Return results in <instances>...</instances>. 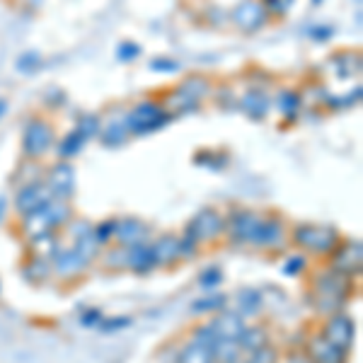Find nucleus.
I'll return each instance as SVG.
<instances>
[{"label":"nucleus","instance_id":"obj_45","mask_svg":"<svg viewBox=\"0 0 363 363\" xmlns=\"http://www.w3.org/2000/svg\"><path fill=\"white\" fill-rule=\"evenodd\" d=\"M138 54H140V46L133 42H124V44H119V49H116V56H119L121 61H133Z\"/></svg>","mask_w":363,"mask_h":363},{"label":"nucleus","instance_id":"obj_15","mask_svg":"<svg viewBox=\"0 0 363 363\" xmlns=\"http://www.w3.org/2000/svg\"><path fill=\"white\" fill-rule=\"evenodd\" d=\"M51 191L46 189L44 179L42 182H32V184H25V186H17L15 191V208L20 216H29L34 211L44 208L46 203L51 201Z\"/></svg>","mask_w":363,"mask_h":363},{"label":"nucleus","instance_id":"obj_26","mask_svg":"<svg viewBox=\"0 0 363 363\" xmlns=\"http://www.w3.org/2000/svg\"><path fill=\"white\" fill-rule=\"evenodd\" d=\"M238 344L242 347V351H257L262 347H267L269 344V330L264 325H252V327H245V332L240 335Z\"/></svg>","mask_w":363,"mask_h":363},{"label":"nucleus","instance_id":"obj_37","mask_svg":"<svg viewBox=\"0 0 363 363\" xmlns=\"http://www.w3.org/2000/svg\"><path fill=\"white\" fill-rule=\"evenodd\" d=\"M191 342L201 344V347H206V349H213L216 342H218V337H216V332L211 330V325L206 322V325H199L191 330Z\"/></svg>","mask_w":363,"mask_h":363},{"label":"nucleus","instance_id":"obj_39","mask_svg":"<svg viewBox=\"0 0 363 363\" xmlns=\"http://www.w3.org/2000/svg\"><path fill=\"white\" fill-rule=\"evenodd\" d=\"M361 99V87H356L354 92H349V95L344 97H327L325 102L330 104V109H347V107H354V104H359Z\"/></svg>","mask_w":363,"mask_h":363},{"label":"nucleus","instance_id":"obj_18","mask_svg":"<svg viewBox=\"0 0 363 363\" xmlns=\"http://www.w3.org/2000/svg\"><path fill=\"white\" fill-rule=\"evenodd\" d=\"M238 107H240V112L247 114L252 121H264L269 109H272V99H269V95L262 87H250V90L240 97Z\"/></svg>","mask_w":363,"mask_h":363},{"label":"nucleus","instance_id":"obj_35","mask_svg":"<svg viewBox=\"0 0 363 363\" xmlns=\"http://www.w3.org/2000/svg\"><path fill=\"white\" fill-rule=\"evenodd\" d=\"M242 363H279V349L267 344V347L257 351H250V356H245Z\"/></svg>","mask_w":363,"mask_h":363},{"label":"nucleus","instance_id":"obj_19","mask_svg":"<svg viewBox=\"0 0 363 363\" xmlns=\"http://www.w3.org/2000/svg\"><path fill=\"white\" fill-rule=\"evenodd\" d=\"M211 330L216 332L218 339H228V342H238L240 335L245 332V318L238 313H216V318L208 322Z\"/></svg>","mask_w":363,"mask_h":363},{"label":"nucleus","instance_id":"obj_12","mask_svg":"<svg viewBox=\"0 0 363 363\" xmlns=\"http://www.w3.org/2000/svg\"><path fill=\"white\" fill-rule=\"evenodd\" d=\"M44 184L54 199L70 201V196L75 194V167L68 160L56 162L44 172Z\"/></svg>","mask_w":363,"mask_h":363},{"label":"nucleus","instance_id":"obj_7","mask_svg":"<svg viewBox=\"0 0 363 363\" xmlns=\"http://www.w3.org/2000/svg\"><path fill=\"white\" fill-rule=\"evenodd\" d=\"M262 216L264 213L255 208H233L230 216H225V238L230 240V245H238V247L250 245L252 247V240H255Z\"/></svg>","mask_w":363,"mask_h":363},{"label":"nucleus","instance_id":"obj_29","mask_svg":"<svg viewBox=\"0 0 363 363\" xmlns=\"http://www.w3.org/2000/svg\"><path fill=\"white\" fill-rule=\"evenodd\" d=\"M44 172H46V169L39 165V160H29V157H27V162H20V167L13 172V182L17 186L32 184V182H42Z\"/></svg>","mask_w":363,"mask_h":363},{"label":"nucleus","instance_id":"obj_50","mask_svg":"<svg viewBox=\"0 0 363 363\" xmlns=\"http://www.w3.org/2000/svg\"><path fill=\"white\" fill-rule=\"evenodd\" d=\"M5 112H8V102H5V99H0V119L5 116Z\"/></svg>","mask_w":363,"mask_h":363},{"label":"nucleus","instance_id":"obj_28","mask_svg":"<svg viewBox=\"0 0 363 363\" xmlns=\"http://www.w3.org/2000/svg\"><path fill=\"white\" fill-rule=\"evenodd\" d=\"M174 363H213V354H211V349L201 347V344L189 339V342L177 351Z\"/></svg>","mask_w":363,"mask_h":363},{"label":"nucleus","instance_id":"obj_49","mask_svg":"<svg viewBox=\"0 0 363 363\" xmlns=\"http://www.w3.org/2000/svg\"><path fill=\"white\" fill-rule=\"evenodd\" d=\"M99 325H102V330H116V327H126L128 325V318H124V320H104L102 318V322H99Z\"/></svg>","mask_w":363,"mask_h":363},{"label":"nucleus","instance_id":"obj_22","mask_svg":"<svg viewBox=\"0 0 363 363\" xmlns=\"http://www.w3.org/2000/svg\"><path fill=\"white\" fill-rule=\"evenodd\" d=\"M277 107L286 124H294L303 112V95L298 90H294V87H284L277 97Z\"/></svg>","mask_w":363,"mask_h":363},{"label":"nucleus","instance_id":"obj_3","mask_svg":"<svg viewBox=\"0 0 363 363\" xmlns=\"http://www.w3.org/2000/svg\"><path fill=\"white\" fill-rule=\"evenodd\" d=\"M172 119L174 116L165 112L157 99H143L126 112V128L131 136H145V133H153L157 128L167 126Z\"/></svg>","mask_w":363,"mask_h":363},{"label":"nucleus","instance_id":"obj_17","mask_svg":"<svg viewBox=\"0 0 363 363\" xmlns=\"http://www.w3.org/2000/svg\"><path fill=\"white\" fill-rule=\"evenodd\" d=\"M150 252H153L155 267H174L182 259V247H179V235L165 233L157 240L150 242Z\"/></svg>","mask_w":363,"mask_h":363},{"label":"nucleus","instance_id":"obj_20","mask_svg":"<svg viewBox=\"0 0 363 363\" xmlns=\"http://www.w3.org/2000/svg\"><path fill=\"white\" fill-rule=\"evenodd\" d=\"M330 70L337 78H354L361 73V54L359 51H337L330 58Z\"/></svg>","mask_w":363,"mask_h":363},{"label":"nucleus","instance_id":"obj_51","mask_svg":"<svg viewBox=\"0 0 363 363\" xmlns=\"http://www.w3.org/2000/svg\"><path fill=\"white\" fill-rule=\"evenodd\" d=\"M0 213H3V201H0Z\"/></svg>","mask_w":363,"mask_h":363},{"label":"nucleus","instance_id":"obj_42","mask_svg":"<svg viewBox=\"0 0 363 363\" xmlns=\"http://www.w3.org/2000/svg\"><path fill=\"white\" fill-rule=\"evenodd\" d=\"M220 281H223V274H220V269L218 267H211L206 269V272L199 277V286L201 289H213V286H218Z\"/></svg>","mask_w":363,"mask_h":363},{"label":"nucleus","instance_id":"obj_53","mask_svg":"<svg viewBox=\"0 0 363 363\" xmlns=\"http://www.w3.org/2000/svg\"><path fill=\"white\" fill-rule=\"evenodd\" d=\"M306 363H313V361H306Z\"/></svg>","mask_w":363,"mask_h":363},{"label":"nucleus","instance_id":"obj_13","mask_svg":"<svg viewBox=\"0 0 363 363\" xmlns=\"http://www.w3.org/2000/svg\"><path fill=\"white\" fill-rule=\"evenodd\" d=\"M99 140H102L107 148H119L128 140V128H126V114L121 112L119 107L107 109L102 116H99Z\"/></svg>","mask_w":363,"mask_h":363},{"label":"nucleus","instance_id":"obj_44","mask_svg":"<svg viewBox=\"0 0 363 363\" xmlns=\"http://www.w3.org/2000/svg\"><path fill=\"white\" fill-rule=\"evenodd\" d=\"M150 68L160 70V73H177L179 63L172 61V58H153V61H150Z\"/></svg>","mask_w":363,"mask_h":363},{"label":"nucleus","instance_id":"obj_33","mask_svg":"<svg viewBox=\"0 0 363 363\" xmlns=\"http://www.w3.org/2000/svg\"><path fill=\"white\" fill-rule=\"evenodd\" d=\"M203 22H208L211 27L230 25V10H223L220 5H206L203 8Z\"/></svg>","mask_w":363,"mask_h":363},{"label":"nucleus","instance_id":"obj_14","mask_svg":"<svg viewBox=\"0 0 363 363\" xmlns=\"http://www.w3.org/2000/svg\"><path fill=\"white\" fill-rule=\"evenodd\" d=\"M153 228L140 218H114V245L119 247H136V245L150 242Z\"/></svg>","mask_w":363,"mask_h":363},{"label":"nucleus","instance_id":"obj_4","mask_svg":"<svg viewBox=\"0 0 363 363\" xmlns=\"http://www.w3.org/2000/svg\"><path fill=\"white\" fill-rule=\"evenodd\" d=\"M56 145V128L44 116H32L22 131V153L29 160H42Z\"/></svg>","mask_w":363,"mask_h":363},{"label":"nucleus","instance_id":"obj_27","mask_svg":"<svg viewBox=\"0 0 363 363\" xmlns=\"http://www.w3.org/2000/svg\"><path fill=\"white\" fill-rule=\"evenodd\" d=\"M211 354H213V363H242L245 359L242 347L238 342H228V339H218Z\"/></svg>","mask_w":363,"mask_h":363},{"label":"nucleus","instance_id":"obj_46","mask_svg":"<svg viewBox=\"0 0 363 363\" xmlns=\"http://www.w3.org/2000/svg\"><path fill=\"white\" fill-rule=\"evenodd\" d=\"M102 318H104V315L99 313V310L90 308V310H85V313L80 315V322H83L85 327H92V325H99V322H102Z\"/></svg>","mask_w":363,"mask_h":363},{"label":"nucleus","instance_id":"obj_24","mask_svg":"<svg viewBox=\"0 0 363 363\" xmlns=\"http://www.w3.org/2000/svg\"><path fill=\"white\" fill-rule=\"evenodd\" d=\"M58 245H61V240H58V235H56L54 230H51V233H42V235L29 240V252H32V257L51 259V257L56 255Z\"/></svg>","mask_w":363,"mask_h":363},{"label":"nucleus","instance_id":"obj_2","mask_svg":"<svg viewBox=\"0 0 363 363\" xmlns=\"http://www.w3.org/2000/svg\"><path fill=\"white\" fill-rule=\"evenodd\" d=\"M291 240H294L301 250H306L308 255L327 257L339 242H342V235H339V230L332 225L301 223V225L291 228Z\"/></svg>","mask_w":363,"mask_h":363},{"label":"nucleus","instance_id":"obj_30","mask_svg":"<svg viewBox=\"0 0 363 363\" xmlns=\"http://www.w3.org/2000/svg\"><path fill=\"white\" fill-rule=\"evenodd\" d=\"M22 274H25L27 281L32 284H42L51 277V259H42V257H29L27 264L22 267Z\"/></svg>","mask_w":363,"mask_h":363},{"label":"nucleus","instance_id":"obj_9","mask_svg":"<svg viewBox=\"0 0 363 363\" xmlns=\"http://www.w3.org/2000/svg\"><path fill=\"white\" fill-rule=\"evenodd\" d=\"M92 262L80 252L75 245H58L56 255L51 257V277H58V279H80L83 274L87 272Z\"/></svg>","mask_w":363,"mask_h":363},{"label":"nucleus","instance_id":"obj_5","mask_svg":"<svg viewBox=\"0 0 363 363\" xmlns=\"http://www.w3.org/2000/svg\"><path fill=\"white\" fill-rule=\"evenodd\" d=\"M182 235L189 238L191 242H196L199 247H201L203 242H216L218 238L225 235V216L213 206L201 208L194 218L186 223Z\"/></svg>","mask_w":363,"mask_h":363},{"label":"nucleus","instance_id":"obj_36","mask_svg":"<svg viewBox=\"0 0 363 363\" xmlns=\"http://www.w3.org/2000/svg\"><path fill=\"white\" fill-rule=\"evenodd\" d=\"M78 128L83 136L90 140V138H95L97 133H99V114H92V112H87V114H80V119H78Z\"/></svg>","mask_w":363,"mask_h":363},{"label":"nucleus","instance_id":"obj_23","mask_svg":"<svg viewBox=\"0 0 363 363\" xmlns=\"http://www.w3.org/2000/svg\"><path fill=\"white\" fill-rule=\"evenodd\" d=\"M177 90L184 92L189 99H194V102L201 104L211 92V80L206 78V75H189V78H184L177 85Z\"/></svg>","mask_w":363,"mask_h":363},{"label":"nucleus","instance_id":"obj_6","mask_svg":"<svg viewBox=\"0 0 363 363\" xmlns=\"http://www.w3.org/2000/svg\"><path fill=\"white\" fill-rule=\"evenodd\" d=\"M289 240H291V233H289V225L284 223V218L277 213H269V216H262L259 228H257V233H255V240H252V247L269 252V255H279V252L286 250Z\"/></svg>","mask_w":363,"mask_h":363},{"label":"nucleus","instance_id":"obj_48","mask_svg":"<svg viewBox=\"0 0 363 363\" xmlns=\"http://www.w3.org/2000/svg\"><path fill=\"white\" fill-rule=\"evenodd\" d=\"M17 63H20V70H34L39 66V56L37 54H27V56H22Z\"/></svg>","mask_w":363,"mask_h":363},{"label":"nucleus","instance_id":"obj_34","mask_svg":"<svg viewBox=\"0 0 363 363\" xmlns=\"http://www.w3.org/2000/svg\"><path fill=\"white\" fill-rule=\"evenodd\" d=\"M225 296H206V298H201V301H196L194 306H191V310L199 315H203V313H218V310H223L225 308Z\"/></svg>","mask_w":363,"mask_h":363},{"label":"nucleus","instance_id":"obj_31","mask_svg":"<svg viewBox=\"0 0 363 363\" xmlns=\"http://www.w3.org/2000/svg\"><path fill=\"white\" fill-rule=\"evenodd\" d=\"M102 267L104 272H126V247L119 245H107L102 250Z\"/></svg>","mask_w":363,"mask_h":363},{"label":"nucleus","instance_id":"obj_40","mask_svg":"<svg viewBox=\"0 0 363 363\" xmlns=\"http://www.w3.org/2000/svg\"><path fill=\"white\" fill-rule=\"evenodd\" d=\"M262 3H264L269 17H286L291 13L296 0H262Z\"/></svg>","mask_w":363,"mask_h":363},{"label":"nucleus","instance_id":"obj_10","mask_svg":"<svg viewBox=\"0 0 363 363\" xmlns=\"http://www.w3.org/2000/svg\"><path fill=\"white\" fill-rule=\"evenodd\" d=\"M320 335L325 337L332 347H337L339 351L349 354L351 347H354V339H356V325H354V320H351L349 315L330 313L325 318V322H322Z\"/></svg>","mask_w":363,"mask_h":363},{"label":"nucleus","instance_id":"obj_38","mask_svg":"<svg viewBox=\"0 0 363 363\" xmlns=\"http://www.w3.org/2000/svg\"><path fill=\"white\" fill-rule=\"evenodd\" d=\"M92 235H95L99 247H107V245H112L114 242V218H107L104 223L92 228Z\"/></svg>","mask_w":363,"mask_h":363},{"label":"nucleus","instance_id":"obj_8","mask_svg":"<svg viewBox=\"0 0 363 363\" xmlns=\"http://www.w3.org/2000/svg\"><path fill=\"white\" fill-rule=\"evenodd\" d=\"M269 13L262 0H240L230 10V25L242 34H257L269 25Z\"/></svg>","mask_w":363,"mask_h":363},{"label":"nucleus","instance_id":"obj_16","mask_svg":"<svg viewBox=\"0 0 363 363\" xmlns=\"http://www.w3.org/2000/svg\"><path fill=\"white\" fill-rule=\"evenodd\" d=\"M306 356L313 363H347L349 361V354H344V351H339L337 347H332L320 332L313 337H308Z\"/></svg>","mask_w":363,"mask_h":363},{"label":"nucleus","instance_id":"obj_43","mask_svg":"<svg viewBox=\"0 0 363 363\" xmlns=\"http://www.w3.org/2000/svg\"><path fill=\"white\" fill-rule=\"evenodd\" d=\"M308 267V259L306 255H296V257H289V259L284 262V272L286 274H301L303 269Z\"/></svg>","mask_w":363,"mask_h":363},{"label":"nucleus","instance_id":"obj_25","mask_svg":"<svg viewBox=\"0 0 363 363\" xmlns=\"http://www.w3.org/2000/svg\"><path fill=\"white\" fill-rule=\"evenodd\" d=\"M85 143H87V138L78 131V128H73V131H68L66 136L56 143V153L61 160H70V157H75L85 148Z\"/></svg>","mask_w":363,"mask_h":363},{"label":"nucleus","instance_id":"obj_47","mask_svg":"<svg viewBox=\"0 0 363 363\" xmlns=\"http://www.w3.org/2000/svg\"><path fill=\"white\" fill-rule=\"evenodd\" d=\"M313 39H320V42H325V39H330L332 34H335V27H327V25H318L313 29Z\"/></svg>","mask_w":363,"mask_h":363},{"label":"nucleus","instance_id":"obj_1","mask_svg":"<svg viewBox=\"0 0 363 363\" xmlns=\"http://www.w3.org/2000/svg\"><path fill=\"white\" fill-rule=\"evenodd\" d=\"M315 289V306L322 313H337V308L342 303H347V298L351 296V279L344 274H337L327 267V272H322L313 281Z\"/></svg>","mask_w":363,"mask_h":363},{"label":"nucleus","instance_id":"obj_32","mask_svg":"<svg viewBox=\"0 0 363 363\" xmlns=\"http://www.w3.org/2000/svg\"><path fill=\"white\" fill-rule=\"evenodd\" d=\"M262 308V294L257 289H242L238 294V315L250 318V315L259 313Z\"/></svg>","mask_w":363,"mask_h":363},{"label":"nucleus","instance_id":"obj_41","mask_svg":"<svg viewBox=\"0 0 363 363\" xmlns=\"http://www.w3.org/2000/svg\"><path fill=\"white\" fill-rule=\"evenodd\" d=\"M196 165H211L213 169H223L225 167V160H228V155H218V153H213V150H201V153H196Z\"/></svg>","mask_w":363,"mask_h":363},{"label":"nucleus","instance_id":"obj_52","mask_svg":"<svg viewBox=\"0 0 363 363\" xmlns=\"http://www.w3.org/2000/svg\"><path fill=\"white\" fill-rule=\"evenodd\" d=\"M313 3H315V5H318V3H322V0H313Z\"/></svg>","mask_w":363,"mask_h":363},{"label":"nucleus","instance_id":"obj_11","mask_svg":"<svg viewBox=\"0 0 363 363\" xmlns=\"http://www.w3.org/2000/svg\"><path fill=\"white\" fill-rule=\"evenodd\" d=\"M330 259V269L337 274H344V277L354 279L361 274V259H363V250L359 240H342L335 250L327 255Z\"/></svg>","mask_w":363,"mask_h":363},{"label":"nucleus","instance_id":"obj_21","mask_svg":"<svg viewBox=\"0 0 363 363\" xmlns=\"http://www.w3.org/2000/svg\"><path fill=\"white\" fill-rule=\"evenodd\" d=\"M126 269L133 274H148L155 269L153 252H150V242L136 245V247L126 250Z\"/></svg>","mask_w":363,"mask_h":363}]
</instances>
